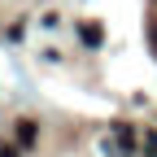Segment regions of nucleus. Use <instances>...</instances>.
Listing matches in <instances>:
<instances>
[{"label":"nucleus","mask_w":157,"mask_h":157,"mask_svg":"<svg viewBox=\"0 0 157 157\" xmlns=\"http://www.w3.org/2000/svg\"><path fill=\"white\" fill-rule=\"evenodd\" d=\"M83 44H92V48L101 44V26H92V22H87V26H83Z\"/></svg>","instance_id":"f257e3e1"},{"label":"nucleus","mask_w":157,"mask_h":157,"mask_svg":"<svg viewBox=\"0 0 157 157\" xmlns=\"http://www.w3.org/2000/svg\"><path fill=\"white\" fill-rule=\"evenodd\" d=\"M17 140H22V144H35V122H22V127H17Z\"/></svg>","instance_id":"f03ea898"},{"label":"nucleus","mask_w":157,"mask_h":157,"mask_svg":"<svg viewBox=\"0 0 157 157\" xmlns=\"http://www.w3.org/2000/svg\"><path fill=\"white\" fill-rule=\"evenodd\" d=\"M144 148H148L144 157H157V131H144Z\"/></svg>","instance_id":"7ed1b4c3"},{"label":"nucleus","mask_w":157,"mask_h":157,"mask_svg":"<svg viewBox=\"0 0 157 157\" xmlns=\"http://www.w3.org/2000/svg\"><path fill=\"white\" fill-rule=\"evenodd\" d=\"M0 157H17V148L13 144H0Z\"/></svg>","instance_id":"20e7f679"},{"label":"nucleus","mask_w":157,"mask_h":157,"mask_svg":"<svg viewBox=\"0 0 157 157\" xmlns=\"http://www.w3.org/2000/svg\"><path fill=\"white\" fill-rule=\"evenodd\" d=\"M153 48H157V26H153Z\"/></svg>","instance_id":"39448f33"}]
</instances>
